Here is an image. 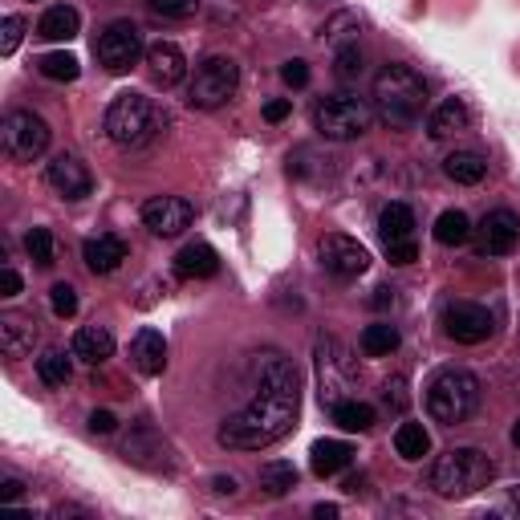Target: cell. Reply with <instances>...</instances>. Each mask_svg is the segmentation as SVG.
Instances as JSON below:
<instances>
[{
  "label": "cell",
  "instance_id": "obj_1",
  "mask_svg": "<svg viewBox=\"0 0 520 520\" xmlns=\"http://www.w3.org/2000/svg\"><path fill=\"white\" fill-rule=\"evenodd\" d=\"M252 399L220 423V447L228 451H260L285 439L301 411V378L297 366L281 350H260L248 358Z\"/></svg>",
  "mask_w": 520,
  "mask_h": 520
},
{
  "label": "cell",
  "instance_id": "obj_2",
  "mask_svg": "<svg viewBox=\"0 0 520 520\" xmlns=\"http://www.w3.org/2000/svg\"><path fill=\"white\" fill-rule=\"evenodd\" d=\"M427 110V82L411 65H382L374 78V114L390 130H407Z\"/></svg>",
  "mask_w": 520,
  "mask_h": 520
},
{
  "label": "cell",
  "instance_id": "obj_3",
  "mask_svg": "<svg viewBox=\"0 0 520 520\" xmlns=\"http://www.w3.org/2000/svg\"><path fill=\"white\" fill-rule=\"evenodd\" d=\"M496 476V464L488 460V451L480 447H451L443 451L435 468H431V488L443 496V500H460V496H472L480 488H488Z\"/></svg>",
  "mask_w": 520,
  "mask_h": 520
},
{
  "label": "cell",
  "instance_id": "obj_4",
  "mask_svg": "<svg viewBox=\"0 0 520 520\" xmlns=\"http://www.w3.org/2000/svg\"><path fill=\"white\" fill-rule=\"evenodd\" d=\"M480 407V378L472 370L447 366L427 382V415L443 427H460Z\"/></svg>",
  "mask_w": 520,
  "mask_h": 520
},
{
  "label": "cell",
  "instance_id": "obj_5",
  "mask_svg": "<svg viewBox=\"0 0 520 520\" xmlns=\"http://www.w3.org/2000/svg\"><path fill=\"white\" fill-rule=\"evenodd\" d=\"M167 118L155 110V102L147 98V94H139V90H122L110 106H106V135H110V143H118V147H143V143H151L155 135H159V126H163Z\"/></svg>",
  "mask_w": 520,
  "mask_h": 520
},
{
  "label": "cell",
  "instance_id": "obj_6",
  "mask_svg": "<svg viewBox=\"0 0 520 520\" xmlns=\"http://www.w3.org/2000/svg\"><path fill=\"white\" fill-rule=\"evenodd\" d=\"M374 126V106L354 94H330L313 106V130L330 143H354Z\"/></svg>",
  "mask_w": 520,
  "mask_h": 520
},
{
  "label": "cell",
  "instance_id": "obj_7",
  "mask_svg": "<svg viewBox=\"0 0 520 520\" xmlns=\"http://www.w3.org/2000/svg\"><path fill=\"white\" fill-rule=\"evenodd\" d=\"M240 90V65L224 53H212L195 65L191 86H187V102L195 110H220L224 102H232Z\"/></svg>",
  "mask_w": 520,
  "mask_h": 520
},
{
  "label": "cell",
  "instance_id": "obj_8",
  "mask_svg": "<svg viewBox=\"0 0 520 520\" xmlns=\"http://www.w3.org/2000/svg\"><path fill=\"white\" fill-rule=\"evenodd\" d=\"M313 358H317L321 407H338L342 399H350L346 390H350V382H354V358L346 354V346L321 334V338H317V346H313Z\"/></svg>",
  "mask_w": 520,
  "mask_h": 520
},
{
  "label": "cell",
  "instance_id": "obj_9",
  "mask_svg": "<svg viewBox=\"0 0 520 520\" xmlns=\"http://www.w3.org/2000/svg\"><path fill=\"white\" fill-rule=\"evenodd\" d=\"M139 57H147V45H143V29L135 21H110L98 37V61L106 74H126L135 70Z\"/></svg>",
  "mask_w": 520,
  "mask_h": 520
},
{
  "label": "cell",
  "instance_id": "obj_10",
  "mask_svg": "<svg viewBox=\"0 0 520 520\" xmlns=\"http://www.w3.org/2000/svg\"><path fill=\"white\" fill-rule=\"evenodd\" d=\"M0 143H5V155L17 163H33L45 155L49 147V122L33 110H13L0 126Z\"/></svg>",
  "mask_w": 520,
  "mask_h": 520
},
{
  "label": "cell",
  "instance_id": "obj_11",
  "mask_svg": "<svg viewBox=\"0 0 520 520\" xmlns=\"http://www.w3.org/2000/svg\"><path fill=\"white\" fill-rule=\"evenodd\" d=\"M443 330H447V338H455L460 346H480V342L492 338L496 321H492V313H488L484 305L451 301V305L443 309Z\"/></svg>",
  "mask_w": 520,
  "mask_h": 520
},
{
  "label": "cell",
  "instance_id": "obj_12",
  "mask_svg": "<svg viewBox=\"0 0 520 520\" xmlns=\"http://www.w3.org/2000/svg\"><path fill=\"white\" fill-rule=\"evenodd\" d=\"M317 256H321V265H325V273H334L338 281H354V277H362L366 269H370V252H366V244H358L354 236H325L321 244H317Z\"/></svg>",
  "mask_w": 520,
  "mask_h": 520
},
{
  "label": "cell",
  "instance_id": "obj_13",
  "mask_svg": "<svg viewBox=\"0 0 520 520\" xmlns=\"http://www.w3.org/2000/svg\"><path fill=\"white\" fill-rule=\"evenodd\" d=\"M191 216H195V208L187 200H179V195H155V200L143 204V224L151 228V236H163V240L191 228Z\"/></svg>",
  "mask_w": 520,
  "mask_h": 520
},
{
  "label": "cell",
  "instance_id": "obj_14",
  "mask_svg": "<svg viewBox=\"0 0 520 520\" xmlns=\"http://www.w3.org/2000/svg\"><path fill=\"white\" fill-rule=\"evenodd\" d=\"M45 183L61 195V200H86V195L94 191V179H90V171H86V163H82L78 155H57V159H49Z\"/></svg>",
  "mask_w": 520,
  "mask_h": 520
},
{
  "label": "cell",
  "instance_id": "obj_15",
  "mask_svg": "<svg viewBox=\"0 0 520 520\" xmlns=\"http://www.w3.org/2000/svg\"><path fill=\"white\" fill-rule=\"evenodd\" d=\"M520 244V216L508 208H496L480 220V252L484 256H508Z\"/></svg>",
  "mask_w": 520,
  "mask_h": 520
},
{
  "label": "cell",
  "instance_id": "obj_16",
  "mask_svg": "<svg viewBox=\"0 0 520 520\" xmlns=\"http://www.w3.org/2000/svg\"><path fill=\"white\" fill-rule=\"evenodd\" d=\"M143 61H147L151 82L163 86V90H171V86H179L187 78V57H183V49L175 41H151Z\"/></svg>",
  "mask_w": 520,
  "mask_h": 520
},
{
  "label": "cell",
  "instance_id": "obj_17",
  "mask_svg": "<svg viewBox=\"0 0 520 520\" xmlns=\"http://www.w3.org/2000/svg\"><path fill=\"white\" fill-rule=\"evenodd\" d=\"M122 455L130 464H139V468H151V472H167L171 468V447L151 431V427H139L135 435L126 439Z\"/></svg>",
  "mask_w": 520,
  "mask_h": 520
},
{
  "label": "cell",
  "instance_id": "obj_18",
  "mask_svg": "<svg viewBox=\"0 0 520 520\" xmlns=\"http://www.w3.org/2000/svg\"><path fill=\"white\" fill-rule=\"evenodd\" d=\"M37 346V321L29 313H0V350L5 358H25Z\"/></svg>",
  "mask_w": 520,
  "mask_h": 520
},
{
  "label": "cell",
  "instance_id": "obj_19",
  "mask_svg": "<svg viewBox=\"0 0 520 520\" xmlns=\"http://www.w3.org/2000/svg\"><path fill=\"white\" fill-rule=\"evenodd\" d=\"M468 126H472V114H468L464 98H447V102H439V106L431 110L427 135H431L435 143H443V139H451V135H464Z\"/></svg>",
  "mask_w": 520,
  "mask_h": 520
},
{
  "label": "cell",
  "instance_id": "obj_20",
  "mask_svg": "<svg viewBox=\"0 0 520 520\" xmlns=\"http://www.w3.org/2000/svg\"><path fill=\"white\" fill-rule=\"evenodd\" d=\"M70 354L86 366H102L106 358H114V334L106 330V325H82V330L74 334Z\"/></svg>",
  "mask_w": 520,
  "mask_h": 520
},
{
  "label": "cell",
  "instance_id": "obj_21",
  "mask_svg": "<svg viewBox=\"0 0 520 520\" xmlns=\"http://www.w3.org/2000/svg\"><path fill=\"white\" fill-rule=\"evenodd\" d=\"M82 260H86L90 273L106 277V273H114L122 260H126V244H122L118 236H90V240L82 244Z\"/></svg>",
  "mask_w": 520,
  "mask_h": 520
},
{
  "label": "cell",
  "instance_id": "obj_22",
  "mask_svg": "<svg viewBox=\"0 0 520 520\" xmlns=\"http://www.w3.org/2000/svg\"><path fill=\"white\" fill-rule=\"evenodd\" d=\"M130 362H135L143 374H163L167 370V342L159 330H139L135 342H130Z\"/></svg>",
  "mask_w": 520,
  "mask_h": 520
},
{
  "label": "cell",
  "instance_id": "obj_23",
  "mask_svg": "<svg viewBox=\"0 0 520 520\" xmlns=\"http://www.w3.org/2000/svg\"><path fill=\"white\" fill-rule=\"evenodd\" d=\"M350 460H354V447L342 443V439H321L309 451V464H313L317 476H338L342 468H350Z\"/></svg>",
  "mask_w": 520,
  "mask_h": 520
},
{
  "label": "cell",
  "instance_id": "obj_24",
  "mask_svg": "<svg viewBox=\"0 0 520 520\" xmlns=\"http://www.w3.org/2000/svg\"><path fill=\"white\" fill-rule=\"evenodd\" d=\"M175 273L179 277H216L220 273V256L212 244H187L179 256H175Z\"/></svg>",
  "mask_w": 520,
  "mask_h": 520
},
{
  "label": "cell",
  "instance_id": "obj_25",
  "mask_svg": "<svg viewBox=\"0 0 520 520\" xmlns=\"http://www.w3.org/2000/svg\"><path fill=\"white\" fill-rule=\"evenodd\" d=\"M78 29H82V17H78V9H70V5H53V9H45V17L37 21V37H45V41H74Z\"/></svg>",
  "mask_w": 520,
  "mask_h": 520
},
{
  "label": "cell",
  "instance_id": "obj_26",
  "mask_svg": "<svg viewBox=\"0 0 520 520\" xmlns=\"http://www.w3.org/2000/svg\"><path fill=\"white\" fill-rule=\"evenodd\" d=\"M443 175L451 183H464V187H476L484 175H488V159L480 151H451L443 159Z\"/></svg>",
  "mask_w": 520,
  "mask_h": 520
},
{
  "label": "cell",
  "instance_id": "obj_27",
  "mask_svg": "<svg viewBox=\"0 0 520 520\" xmlns=\"http://www.w3.org/2000/svg\"><path fill=\"white\" fill-rule=\"evenodd\" d=\"M415 232V212L407 204H386L382 216H378V236L382 244H399V240H411Z\"/></svg>",
  "mask_w": 520,
  "mask_h": 520
},
{
  "label": "cell",
  "instance_id": "obj_28",
  "mask_svg": "<svg viewBox=\"0 0 520 520\" xmlns=\"http://www.w3.org/2000/svg\"><path fill=\"white\" fill-rule=\"evenodd\" d=\"M395 350H399V330L390 321H374V325L362 330V354L366 358H386Z\"/></svg>",
  "mask_w": 520,
  "mask_h": 520
},
{
  "label": "cell",
  "instance_id": "obj_29",
  "mask_svg": "<svg viewBox=\"0 0 520 520\" xmlns=\"http://www.w3.org/2000/svg\"><path fill=\"white\" fill-rule=\"evenodd\" d=\"M435 240H439V244H447V248H455V244H468V240H472V220H468V212H460V208H447V212L435 220Z\"/></svg>",
  "mask_w": 520,
  "mask_h": 520
},
{
  "label": "cell",
  "instance_id": "obj_30",
  "mask_svg": "<svg viewBox=\"0 0 520 520\" xmlns=\"http://www.w3.org/2000/svg\"><path fill=\"white\" fill-rule=\"evenodd\" d=\"M395 451L403 455L407 464L423 460V455L431 451V435H427V427H423V423H399V431H395Z\"/></svg>",
  "mask_w": 520,
  "mask_h": 520
},
{
  "label": "cell",
  "instance_id": "obj_31",
  "mask_svg": "<svg viewBox=\"0 0 520 520\" xmlns=\"http://www.w3.org/2000/svg\"><path fill=\"white\" fill-rule=\"evenodd\" d=\"M330 415H334V423L342 427V431H370L374 427V407L370 403H362V399H342L338 407H330Z\"/></svg>",
  "mask_w": 520,
  "mask_h": 520
},
{
  "label": "cell",
  "instance_id": "obj_32",
  "mask_svg": "<svg viewBox=\"0 0 520 520\" xmlns=\"http://www.w3.org/2000/svg\"><path fill=\"white\" fill-rule=\"evenodd\" d=\"M260 488H265L269 496H289L297 488V468L285 464V460H273L260 468Z\"/></svg>",
  "mask_w": 520,
  "mask_h": 520
},
{
  "label": "cell",
  "instance_id": "obj_33",
  "mask_svg": "<svg viewBox=\"0 0 520 520\" xmlns=\"http://www.w3.org/2000/svg\"><path fill=\"white\" fill-rule=\"evenodd\" d=\"M74 358V354H70ZM65 358L61 350H45L41 358H37V374H41V382L45 386H65L70 382V374H74V362Z\"/></svg>",
  "mask_w": 520,
  "mask_h": 520
},
{
  "label": "cell",
  "instance_id": "obj_34",
  "mask_svg": "<svg viewBox=\"0 0 520 520\" xmlns=\"http://www.w3.org/2000/svg\"><path fill=\"white\" fill-rule=\"evenodd\" d=\"M37 70H41L49 82H74V78L82 74V65H78L74 53H45V57L37 61Z\"/></svg>",
  "mask_w": 520,
  "mask_h": 520
},
{
  "label": "cell",
  "instance_id": "obj_35",
  "mask_svg": "<svg viewBox=\"0 0 520 520\" xmlns=\"http://www.w3.org/2000/svg\"><path fill=\"white\" fill-rule=\"evenodd\" d=\"M358 29H362V17H358V13H338L330 25H325V33H321V37L330 41V45H338V49H342V45H358V41H354V33H358Z\"/></svg>",
  "mask_w": 520,
  "mask_h": 520
},
{
  "label": "cell",
  "instance_id": "obj_36",
  "mask_svg": "<svg viewBox=\"0 0 520 520\" xmlns=\"http://www.w3.org/2000/svg\"><path fill=\"white\" fill-rule=\"evenodd\" d=\"M334 65H338V78L342 82H358L362 78V70H366V57H362V49L358 45H342L338 53H334Z\"/></svg>",
  "mask_w": 520,
  "mask_h": 520
},
{
  "label": "cell",
  "instance_id": "obj_37",
  "mask_svg": "<svg viewBox=\"0 0 520 520\" xmlns=\"http://www.w3.org/2000/svg\"><path fill=\"white\" fill-rule=\"evenodd\" d=\"M25 248H29V256L37 260L41 269L53 265V236H49V228H33V232L25 236Z\"/></svg>",
  "mask_w": 520,
  "mask_h": 520
},
{
  "label": "cell",
  "instance_id": "obj_38",
  "mask_svg": "<svg viewBox=\"0 0 520 520\" xmlns=\"http://www.w3.org/2000/svg\"><path fill=\"white\" fill-rule=\"evenodd\" d=\"M21 37H25V21L21 17H5V21H0V57H13L17 45H21Z\"/></svg>",
  "mask_w": 520,
  "mask_h": 520
},
{
  "label": "cell",
  "instance_id": "obj_39",
  "mask_svg": "<svg viewBox=\"0 0 520 520\" xmlns=\"http://www.w3.org/2000/svg\"><path fill=\"white\" fill-rule=\"evenodd\" d=\"M49 309H53L57 317H74V313H78V293H74V285H53V289H49Z\"/></svg>",
  "mask_w": 520,
  "mask_h": 520
},
{
  "label": "cell",
  "instance_id": "obj_40",
  "mask_svg": "<svg viewBox=\"0 0 520 520\" xmlns=\"http://www.w3.org/2000/svg\"><path fill=\"white\" fill-rule=\"evenodd\" d=\"M281 82H285V86H293V90H301V86H309V65H305L301 57H293V61H285V65H281Z\"/></svg>",
  "mask_w": 520,
  "mask_h": 520
},
{
  "label": "cell",
  "instance_id": "obj_41",
  "mask_svg": "<svg viewBox=\"0 0 520 520\" xmlns=\"http://www.w3.org/2000/svg\"><path fill=\"white\" fill-rule=\"evenodd\" d=\"M151 9L163 13V17H191L200 9V0H151Z\"/></svg>",
  "mask_w": 520,
  "mask_h": 520
},
{
  "label": "cell",
  "instance_id": "obj_42",
  "mask_svg": "<svg viewBox=\"0 0 520 520\" xmlns=\"http://www.w3.org/2000/svg\"><path fill=\"white\" fill-rule=\"evenodd\" d=\"M386 256L390 265H411V260H419V248L415 240H399V244H386Z\"/></svg>",
  "mask_w": 520,
  "mask_h": 520
},
{
  "label": "cell",
  "instance_id": "obj_43",
  "mask_svg": "<svg viewBox=\"0 0 520 520\" xmlns=\"http://www.w3.org/2000/svg\"><path fill=\"white\" fill-rule=\"evenodd\" d=\"M386 403L395 407V411L407 407V378H390V382H386Z\"/></svg>",
  "mask_w": 520,
  "mask_h": 520
},
{
  "label": "cell",
  "instance_id": "obj_44",
  "mask_svg": "<svg viewBox=\"0 0 520 520\" xmlns=\"http://www.w3.org/2000/svg\"><path fill=\"white\" fill-rule=\"evenodd\" d=\"M114 427H118L114 411H94V415H90V431H94V435H114Z\"/></svg>",
  "mask_w": 520,
  "mask_h": 520
},
{
  "label": "cell",
  "instance_id": "obj_45",
  "mask_svg": "<svg viewBox=\"0 0 520 520\" xmlns=\"http://www.w3.org/2000/svg\"><path fill=\"white\" fill-rule=\"evenodd\" d=\"M293 114V102L289 98H273V102H265V118L269 122H285Z\"/></svg>",
  "mask_w": 520,
  "mask_h": 520
},
{
  "label": "cell",
  "instance_id": "obj_46",
  "mask_svg": "<svg viewBox=\"0 0 520 520\" xmlns=\"http://www.w3.org/2000/svg\"><path fill=\"white\" fill-rule=\"evenodd\" d=\"M21 293V277H17V269H0V297H17Z\"/></svg>",
  "mask_w": 520,
  "mask_h": 520
},
{
  "label": "cell",
  "instance_id": "obj_47",
  "mask_svg": "<svg viewBox=\"0 0 520 520\" xmlns=\"http://www.w3.org/2000/svg\"><path fill=\"white\" fill-rule=\"evenodd\" d=\"M25 496V484L21 480H5V484H0V504H17Z\"/></svg>",
  "mask_w": 520,
  "mask_h": 520
},
{
  "label": "cell",
  "instance_id": "obj_48",
  "mask_svg": "<svg viewBox=\"0 0 520 520\" xmlns=\"http://www.w3.org/2000/svg\"><path fill=\"white\" fill-rule=\"evenodd\" d=\"M212 488H216V492H224V496H232V492H236V480H232V476H216V480H212Z\"/></svg>",
  "mask_w": 520,
  "mask_h": 520
},
{
  "label": "cell",
  "instance_id": "obj_49",
  "mask_svg": "<svg viewBox=\"0 0 520 520\" xmlns=\"http://www.w3.org/2000/svg\"><path fill=\"white\" fill-rule=\"evenodd\" d=\"M390 301H395V289H378V297H374V305L382 309V305H390Z\"/></svg>",
  "mask_w": 520,
  "mask_h": 520
},
{
  "label": "cell",
  "instance_id": "obj_50",
  "mask_svg": "<svg viewBox=\"0 0 520 520\" xmlns=\"http://www.w3.org/2000/svg\"><path fill=\"white\" fill-rule=\"evenodd\" d=\"M313 512H317V516H338V508H334V504H317Z\"/></svg>",
  "mask_w": 520,
  "mask_h": 520
},
{
  "label": "cell",
  "instance_id": "obj_51",
  "mask_svg": "<svg viewBox=\"0 0 520 520\" xmlns=\"http://www.w3.org/2000/svg\"><path fill=\"white\" fill-rule=\"evenodd\" d=\"M512 443H516V447H520V419H516V423H512Z\"/></svg>",
  "mask_w": 520,
  "mask_h": 520
}]
</instances>
